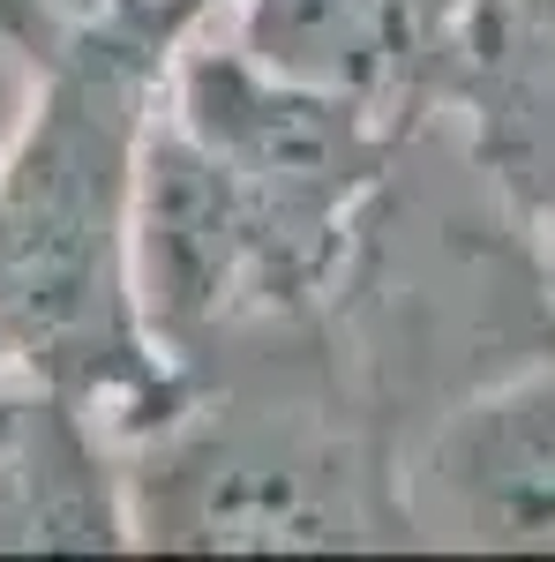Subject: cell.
<instances>
[{
  "instance_id": "cell-7",
  "label": "cell",
  "mask_w": 555,
  "mask_h": 562,
  "mask_svg": "<svg viewBox=\"0 0 555 562\" xmlns=\"http://www.w3.org/2000/svg\"><path fill=\"white\" fill-rule=\"evenodd\" d=\"M541 248H548V278H555V188L541 195Z\"/></svg>"
},
{
  "instance_id": "cell-5",
  "label": "cell",
  "mask_w": 555,
  "mask_h": 562,
  "mask_svg": "<svg viewBox=\"0 0 555 562\" xmlns=\"http://www.w3.org/2000/svg\"><path fill=\"white\" fill-rule=\"evenodd\" d=\"M121 435L84 397L0 383V548H121Z\"/></svg>"
},
{
  "instance_id": "cell-3",
  "label": "cell",
  "mask_w": 555,
  "mask_h": 562,
  "mask_svg": "<svg viewBox=\"0 0 555 562\" xmlns=\"http://www.w3.org/2000/svg\"><path fill=\"white\" fill-rule=\"evenodd\" d=\"M121 495L143 548H413L398 450L353 405L323 315L188 368L180 397L121 442Z\"/></svg>"
},
{
  "instance_id": "cell-1",
  "label": "cell",
  "mask_w": 555,
  "mask_h": 562,
  "mask_svg": "<svg viewBox=\"0 0 555 562\" xmlns=\"http://www.w3.org/2000/svg\"><path fill=\"white\" fill-rule=\"evenodd\" d=\"M225 0H0L31 113L0 158V383H45L129 442L180 397L135 307V166L166 60Z\"/></svg>"
},
{
  "instance_id": "cell-2",
  "label": "cell",
  "mask_w": 555,
  "mask_h": 562,
  "mask_svg": "<svg viewBox=\"0 0 555 562\" xmlns=\"http://www.w3.org/2000/svg\"><path fill=\"white\" fill-rule=\"evenodd\" d=\"M353 405L390 450L466 390L555 352V278L541 211L496 173L458 113L406 121L384 180L353 217L323 301Z\"/></svg>"
},
{
  "instance_id": "cell-4",
  "label": "cell",
  "mask_w": 555,
  "mask_h": 562,
  "mask_svg": "<svg viewBox=\"0 0 555 562\" xmlns=\"http://www.w3.org/2000/svg\"><path fill=\"white\" fill-rule=\"evenodd\" d=\"M413 548H555V352L443 405L398 450Z\"/></svg>"
},
{
  "instance_id": "cell-6",
  "label": "cell",
  "mask_w": 555,
  "mask_h": 562,
  "mask_svg": "<svg viewBox=\"0 0 555 562\" xmlns=\"http://www.w3.org/2000/svg\"><path fill=\"white\" fill-rule=\"evenodd\" d=\"M443 113L541 211L555 188V0H458Z\"/></svg>"
}]
</instances>
